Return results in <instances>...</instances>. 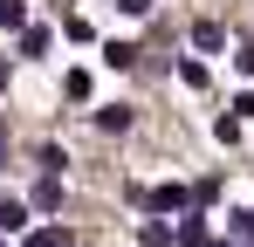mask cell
Wrapping results in <instances>:
<instances>
[{
  "mask_svg": "<svg viewBox=\"0 0 254 247\" xmlns=\"http://www.w3.org/2000/svg\"><path fill=\"white\" fill-rule=\"evenodd\" d=\"M96 124H103V130H124V124H130V110H124V103H110V110H96Z\"/></svg>",
  "mask_w": 254,
  "mask_h": 247,
  "instance_id": "9",
  "label": "cell"
},
{
  "mask_svg": "<svg viewBox=\"0 0 254 247\" xmlns=\"http://www.w3.org/2000/svg\"><path fill=\"white\" fill-rule=\"evenodd\" d=\"M35 213H62V185H55V179L35 185Z\"/></svg>",
  "mask_w": 254,
  "mask_h": 247,
  "instance_id": "3",
  "label": "cell"
},
{
  "mask_svg": "<svg viewBox=\"0 0 254 247\" xmlns=\"http://www.w3.org/2000/svg\"><path fill=\"white\" fill-rule=\"evenodd\" d=\"M144 206L151 213H179L186 206V185H158V192H144Z\"/></svg>",
  "mask_w": 254,
  "mask_h": 247,
  "instance_id": "1",
  "label": "cell"
},
{
  "mask_svg": "<svg viewBox=\"0 0 254 247\" xmlns=\"http://www.w3.org/2000/svg\"><path fill=\"white\" fill-rule=\"evenodd\" d=\"M144 247H172V227H165V220H144Z\"/></svg>",
  "mask_w": 254,
  "mask_h": 247,
  "instance_id": "10",
  "label": "cell"
},
{
  "mask_svg": "<svg viewBox=\"0 0 254 247\" xmlns=\"http://www.w3.org/2000/svg\"><path fill=\"white\" fill-rule=\"evenodd\" d=\"M21 55H48V28H21Z\"/></svg>",
  "mask_w": 254,
  "mask_h": 247,
  "instance_id": "8",
  "label": "cell"
},
{
  "mask_svg": "<svg viewBox=\"0 0 254 247\" xmlns=\"http://www.w3.org/2000/svg\"><path fill=\"white\" fill-rule=\"evenodd\" d=\"M0 89H7V62H0Z\"/></svg>",
  "mask_w": 254,
  "mask_h": 247,
  "instance_id": "14",
  "label": "cell"
},
{
  "mask_svg": "<svg viewBox=\"0 0 254 247\" xmlns=\"http://www.w3.org/2000/svg\"><path fill=\"white\" fill-rule=\"evenodd\" d=\"M234 62H241V76H254V41L241 48V55H234Z\"/></svg>",
  "mask_w": 254,
  "mask_h": 247,
  "instance_id": "11",
  "label": "cell"
},
{
  "mask_svg": "<svg viewBox=\"0 0 254 247\" xmlns=\"http://www.w3.org/2000/svg\"><path fill=\"white\" fill-rule=\"evenodd\" d=\"M28 227V206L21 199H0V234H21Z\"/></svg>",
  "mask_w": 254,
  "mask_h": 247,
  "instance_id": "2",
  "label": "cell"
},
{
  "mask_svg": "<svg viewBox=\"0 0 254 247\" xmlns=\"http://www.w3.org/2000/svg\"><path fill=\"white\" fill-rule=\"evenodd\" d=\"M213 247H227V241H213Z\"/></svg>",
  "mask_w": 254,
  "mask_h": 247,
  "instance_id": "16",
  "label": "cell"
},
{
  "mask_svg": "<svg viewBox=\"0 0 254 247\" xmlns=\"http://www.w3.org/2000/svg\"><path fill=\"white\" fill-rule=\"evenodd\" d=\"M103 62H110V69H130L137 48H130V41H103Z\"/></svg>",
  "mask_w": 254,
  "mask_h": 247,
  "instance_id": "5",
  "label": "cell"
},
{
  "mask_svg": "<svg viewBox=\"0 0 254 247\" xmlns=\"http://www.w3.org/2000/svg\"><path fill=\"white\" fill-rule=\"evenodd\" d=\"M0 247H7V234H0Z\"/></svg>",
  "mask_w": 254,
  "mask_h": 247,
  "instance_id": "15",
  "label": "cell"
},
{
  "mask_svg": "<svg viewBox=\"0 0 254 247\" xmlns=\"http://www.w3.org/2000/svg\"><path fill=\"white\" fill-rule=\"evenodd\" d=\"M28 247H76V241H69V227H35Z\"/></svg>",
  "mask_w": 254,
  "mask_h": 247,
  "instance_id": "4",
  "label": "cell"
},
{
  "mask_svg": "<svg viewBox=\"0 0 254 247\" xmlns=\"http://www.w3.org/2000/svg\"><path fill=\"white\" fill-rule=\"evenodd\" d=\"M0 165H7V124H0Z\"/></svg>",
  "mask_w": 254,
  "mask_h": 247,
  "instance_id": "13",
  "label": "cell"
},
{
  "mask_svg": "<svg viewBox=\"0 0 254 247\" xmlns=\"http://www.w3.org/2000/svg\"><path fill=\"white\" fill-rule=\"evenodd\" d=\"M117 7H124V14H151V0H117Z\"/></svg>",
  "mask_w": 254,
  "mask_h": 247,
  "instance_id": "12",
  "label": "cell"
},
{
  "mask_svg": "<svg viewBox=\"0 0 254 247\" xmlns=\"http://www.w3.org/2000/svg\"><path fill=\"white\" fill-rule=\"evenodd\" d=\"M0 28H28V0H0Z\"/></svg>",
  "mask_w": 254,
  "mask_h": 247,
  "instance_id": "7",
  "label": "cell"
},
{
  "mask_svg": "<svg viewBox=\"0 0 254 247\" xmlns=\"http://www.w3.org/2000/svg\"><path fill=\"white\" fill-rule=\"evenodd\" d=\"M192 41H199V48H206V55H213V48L227 41V28H220V21H199V28H192Z\"/></svg>",
  "mask_w": 254,
  "mask_h": 247,
  "instance_id": "6",
  "label": "cell"
}]
</instances>
